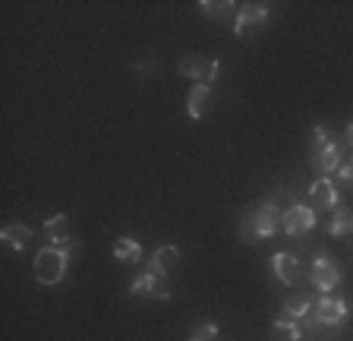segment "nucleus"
<instances>
[{
    "label": "nucleus",
    "mask_w": 353,
    "mask_h": 341,
    "mask_svg": "<svg viewBox=\"0 0 353 341\" xmlns=\"http://www.w3.org/2000/svg\"><path fill=\"white\" fill-rule=\"evenodd\" d=\"M350 222H353V212L347 206H338L334 212H331V218H328V234L331 237H344V234H350Z\"/></svg>",
    "instance_id": "6ab92c4d"
},
{
    "label": "nucleus",
    "mask_w": 353,
    "mask_h": 341,
    "mask_svg": "<svg viewBox=\"0 0 353 341\" xmlns=\"http://www.w3.org/2000/svg\"><path fill=\"white\" fill-rule=\"evenodd\" d=\"M0 240H3L7 246H13V250H26V246L32 244V228H29V224H19V222L3 224Z\"/></svg>",
    "instance_id": "2eb2a0df"
},
{
    "label": "nucleus",
    "mask_w": 353,
    "mask_h": 341,
    "mask_svg": "<svg viewBox=\"0 0 353 341\" xmlns=\"http://www.w3.org/2000/svg\"><path fill=\"white\" fill-rule=\"evenodd\" d=\"M341 206L338 199V184H334V177H319L316 184L309 186V208L312 212H334V208Z\"/></svg>",
    "instance_id": "6e6552de"
},
{
    "label": "nucleus",
    "mask_w": 353,
    "mask_h": 341,
    "mask_svg": "<svg viewBox=\"0 0 353 341\" xmlns=\"http://www.w3.org/2000/svg\"><path fill=\"white\" fill-rule=\"evenodd\" d=\"M218 70H221L218 60L214 57H199V54H190V57H183L180 64H176V73L190 76L196 86H212V82L218 79Z\"/></svg>",
    "instance_id": "423d86ee"
},
{
    "label": "nucleus",
    "mask_w": 353,
    "mask_h": 341,
    "mask_svg": "<svg viewBox=\"0 0 353 341\" xmlns=\"http://www.w3.org/2000/svg\"><path fill=\"white\" fill-rule=\"evenodd\" d=\"M208 104H212V86H196L186 98V114L192 120H202L208 114Z\"/></svg>",
    "instance_id": "ddd939ff"
},
{
    "label": "nucleus",
    "mask_w": 353,
    "mask_h": 341,
    "mask_svg": "<svg viewBox=\"0 0 353 341\" xmlns=\"http://www.w3.org/2000/svg\"><path fill=\"white\" fill-rule=\"evenodd\" d=\"M309 158H312V168L322 177H331L344 164V142L331 133L328 126L316 124L312 126V139H309Z\"/></svg>",
    "instance_id": "f257e3e1"
},
{
    "label": "nucleus",
    "mask_w": 353,
    "mask_h": 341,
    "mask_svg": "<svg viewBox=\"0 0 353 341\" xmlns=\"http://www.w3.org/2000/svg\"><path fill=\"white\" fill-rule=\"evenodd\" d=\"M334 177H338V184H344V186H350V190H353V155L344 158V164L338 168V174H334Z\"/></svg>",
    "instance_id": "5701e85b"
},
{
    "label": "nucleus",
    "mask_w": 353,
    "mask_h": 341,
    "mask_svg": "<svg viewBox=\"0 0 353 341\" xmlns=\"http://www.w3.org/2000/svg\"><path fill=\"white\" fill-rule=\"evenodd\" d=\"M344 142L353 148V120H350V124H347V130H344Z\"/></svg>",
    "instance_id": "393cba45"
},
{
    "label": "nucleus",
    "mask_w": 353,
    "mask_h": 341,
    "mask_svg": "<svg viewBox=\"0 0 353 341\" xmlns=\"http://www.w3.org/2000/svg\"><path fill=\"white\" fill-rule=\"evenodd\" d=\"M199 10H202L208 19H234V23H236V13H240V7H236L234 0H221V3H214V0H202Z\"/></svg>",
    "instance_id": "f3484780"
},
{
    "label": "nucleus",
    "mask_w": 353,
    "mask_h": 341,
    "mask_svg": "<svg viewBox=\"0 0 353 341\" xmlns=\"http://www.w3.org/2000/svg\"><path fill=\"white\" fill-rule=\"evenodd\" d=\"M132 70H136V73L139 76H154L158 73V60H152V57H142V60H136V64H132Z\"/></svg>",
    "instance_id": "b1692460"
},
{
    "label": "nucleus",
    "mask_w": 353,
    "mask_h": 341,
    "mask_svg": "<svg viewBox=\"0 0 353 341\" xmlns=\"http://www.w3.org/2000/svg\"><path fill=\"white\" fill-rule=\"evenodd\" d=\"M130 294H132V297H154V300H170L174 288H170L168 275L148 266L142 275H136V278H132Z\"/></svg>",
    "instance_id": "39448f33"
},
{
    "label": "nucleus",
    "mask_w": 353,
    "mask_h": 341,
    "mask_svg": "<svg viewBox=\"0 0 353 341\" xmlns=\"http://www.w3.org/2000/svg\"><path fill=\"white\" fill-rule=\"evenodd\" d=\"M76 244H66V246H44V250H38L35 256V278L41 284H48V288H54V284L63 282L66 275V262H70V253H73Z\"/></svg>",
    "instance_id": "f03ea898"
},
{
    "label": "nucleus",
    "mask_w": 353,
    "mask_h": 341,
    "mask_svg": "<svg viewBox=\"0 0 353 341\" xmlns=\"http://www.w3.org/2000/svg\"><path fill=\"white\" fill-rule=\"evenodd\" d=\"M316 224H319V215L306 202H294V206L284 212V234H290V237H300V234L312 231Z\"/></svg>",
    "instance_id": "9d476101"
},
{
    "label": "nucleus",
    "mask_w": 353,
    "mask_h": 341,
    "mask_svg": "<svg viewBox=\"0 0 353 341\" xmlns=\"http://www.w3.org/2000/svg\"><path fill=\"white\" fill-rule=\"evenodd\" d=\"M268 23V3H243L240 13H236V23H234V35L250 41L256 38V32Z\"/></svg>",
    "instance_id": "0eeeda50"
},
{
    "label": "nucleus",
    "mask_w": 353,
    "mask_h": 341,
    "mask_svg": "<svg viewBox=\"0 0 353 341\" xmlns=\"http://www.w3.org/2000/svg\"><path fill=\"white\" fill-rule=\"evenodd\" d=\"M312 304H316V300L309 294H287L284 304H281V313H284V319H300Z\"/></svg>",
    "instance_id": "a211bd4d"
},
{
    "label": "nucleus",
    "mask_w": 353,
    "mask_h": 341,
    "mask_svg": "<svg viewBox=\"0 0 353 341\" xmlns=\"http://www.w3.org/2000/svg\"><path fill=\"white\" fill-rule=\"evenodd\" d=\"M214 338H218V326H214V322H202V326H196L190 335V341H214Z\"/></svg>",
    "instance_id": "4be33fe9"
},
{
    "label": "nucleus",
    "mask_w": 353,
    "mask_h": 341,
    "mask_svg": "<svg viewBox=\"0 0 353 341\" xmlns=\"http://www.w3.org/2000/svg\"><path fill=\"white\" fill-rule=\"evenodd\" d=\"M316 313H319V322L325 326V332H341L350 319V306H347L344 297L338 294H322L316 300Z\"/></svg>",
    "instance_id": "20e7f679"
},
{
    "label": "nucleus",
    "mask_w": 353,
    "mask_h": 341,
    "mask_svg": "<svg viewBox=\"0 0 353 341\" xmlns=\"http://www.w3.org/2000/svg\"><path fill=\"white\" fill-rule=\"evenodd\" d=\"M44 234H48V240H51L54 246L73 244V240H70V218H66L63 212H57V215H51L44 222Z\"/></svg>",
    "instance_id": "f8f14e48"
},
{
    "label": "nucleus",
    "mask_w": 353,
    "mask_h": 341,
    "mask_svg": "<svg viewBox=\"0 0 353 341\" xmlns=\"http://www.w3.org/2000/svg\"><path fill=\"white\" fill-rule=\"evenodd\" d=\"M350 234H353V222H350Z\"/></svg>",
    "instance_id": "a878e982"
},
{
    "label": "nucleus",
    "mask_w": 353,
    "mask_h": 341,
    "mask_svg": "<svg viewBox=\"0 0 353 341\" xmlns=\"http://www.w3.org/2000/svg\"><path fill=\"white\" fill-rule=\"evenodd\" d=\"M236 231H240V240L243 244H262V237H259V231H256V202H250V206L240 212V222H236Z\"/></svg>",
    "instance_id": "4468645a"
},
{
    "label": "nucleus",
    "mask_w": 353,
    "mask_h": 341,
    "mask_svg": "<svg viewBox=\"0 0 353 341\" xmlns=\"http://www.w3.org/2000/svg\"><path fill=\"white\" fill-rule=\"evenodd\" d=\"M341 278H344V272H341V262L334 260V256L319 253L316 260H312V266H309V284H312L319 294H331V291L341 284Z\"/></svg>",
    "instance_id": "7ed1b4c3"
},
{
    "label": "nucleus",
    "mask_w": 353,
    "mask_h": 341,
    "mask_svg": "<svg viewBox=\"0 0 353 341\" xmlns=\"http://www.w3.org/2000/svg\"><path fill=\"white\" fill-rule=\"evenodd\" d=\"M114 256H117L120 262H139L142 260V244L132 237H117L114 240Z\"/></svg>",
    "instance_id": "aec40b11"
},
{
    "label": "nucleus",
    "mask_w": 353,
    "mask_h": 341,
    "mask_svg": "<svg viewBox=\"0 0 353 341\" xmlns=\"http://www.w3.org/2000/svg\"><path fill=\"white\" fill-rule=\"evenodd\" d=\"M272 341H303V332H300V326H296L294 319L281 316L272 326Z\"/></svg>",
    "instance_id": "412c9836"
},
{
    "label": "nucleus",
    "mask_w": 353,
    "mask_h": 341,
    "mask_svg": "<svg viewBox=\"0 0 353 341\" xmlns=\"http://www.w3.org/2000/svg\"><path fill=\"white\" fill-rule=\"evenodd\" d=\"M256 231L259 237H274L278 231H284V212L274 199H265V202H256Z\"/></svg>",
    "instance_id": "1a4fd4ad"
},
{
    "label": "nucleus",
    "mask_w": 353,
    "mask_h": 341,
    "mask_svg": "<svg viewBox=\"0 0 353 341\" xmlns=\"http://www.w3.org/2000/svg\"><path fill=\"white\" fill-rule=\"evenodd\" d=\"M180 260H183V253L176 250V246L164 244V246H158V250H154V256H152V269H158V272L168 275L170 269L180 266Z\"/></svg>",
    "instance_id": "dca6fc26"
},
{
    "label": "nucleus",
    "mask_w": 353,
    "mask_h": 341,
    "mask_svg": "<svg viewBox=\"0 0 353 341\" xmlns=\"http://www.w3.org/2000/svg\"><path fill=\"white\" fill-rule=\"evenodd\" d=\"M272 272L284 288H294L296 282L303 278V269H300V260L294 253H274L272 256Z\"/></svg>",
    "instance_id": "9b49d317"
}]
</instances>
